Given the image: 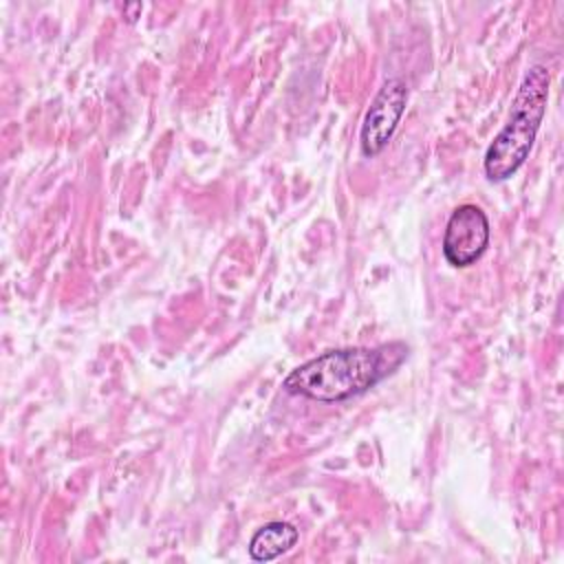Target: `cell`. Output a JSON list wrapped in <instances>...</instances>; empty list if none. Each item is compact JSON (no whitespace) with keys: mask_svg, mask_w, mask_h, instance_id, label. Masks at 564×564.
<instances>
[{"mask_svg":"<svg viewBox=\"0 0 564 564\" xmlns=\"http://www.w3.org/2000/svg\"><path fill=\"white\" fill-rule=\"evenodd\" d=\"M489 238L491 227L487 214L471 203L458 205L445 225L443 256L452 267H469L482 258L489 247Z\"/></svg>","mask_w":564,"mask_h":564,"instance_id":"cell-3","label":"cell"},{"mask_svg":"<svg viewBox=\"0 0 564 564\" xmlns=\"http://www.w3.org/2000/svg\"><path fill=\"white\" fill-rule=\"evenodd\" d=\"M549 82L551 75L542 64L531 66L524 75L516 93L509 121L485 152L482 165L489 181H507L524 165L546 112Z\"/></svg>","mask_w":564,"mask_h":564,"instance_id":"cell-2","label":"cell"},{"mask_svg":"<svg viewBox=\"0 0 564 564\" xmlns=\"http://www.w3.org/2000/svg\"><path fill=\"white\" fill-rule=\"evenodd\" d=\"M408 104V86L403 79H388L372 97L361 123V152L377 156L392 139Z\"/></svg>","mask_w":564,"mask_h":564,"instance_id":"cell-4","label":"cell"},{"mask_svg":"<svg viewBox=\"0 0 564 564\" xmlns=\"http://www.w3.org/2000/svg\"><path fill=\"white\" fill-rule=\"evenodd\" d=\"M123 11L128 13V20H130V22H134V20H137V15H134L132 11H141V2H130V4H126V7H123Z\"/></svg>","mask_w":564,"mask_h":564,"instance_id":"cell-6","label":"cell"},{"mask_svg":"<svg viewBox=\"0 0 564 564\" xmlns=\"http://www.w3.org/2000/svg\"><path fill=\"white\" fill-rule=\"evenodd\" d=\"M408 355L403 344L328 350L284 377L282 388L322 403L346 401L386 379Z\"/></svg>","mask_w":564,"mask_h":564,"instance_id":"cell-1","label":"cell"},{"mask_svg":"<svg viewBox=\"0 0 564 564\" xmlns=\"http://www.w3.org/2000/svg\"><path fill=\"white\" fill-rule=\"evenodd\" d=\"M297 529L289 522H269L260 527L249 540V557L256 562H271L297 544Z\"/></svg>","mask_w":564,"mask_h":564,"instance_id":"cell-5","label":"cell"}]
</instances>
